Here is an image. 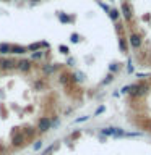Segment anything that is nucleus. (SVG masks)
Here are the masks:
<instances>
[{
	"label": "nucleus",
	"mask_w": 151,
	"mask_h": 155,
	"mask_svg": "<svg viewBox=\"0 0 151 155\" xmlns=\"http://www.w3.org/2000/svg\"><path fill=\"white\" fill-rule=\"evenodd\" d=\"M76 81L41 58L0 55V155H21L41 142L67 111L63 97Z\"/></svg>",
	"instance_id": "nucleus-1"
},
{
	"label": "nucleus",
	"mask_w": 151,
	"mask_h": 155,
	"mask_svg": "<svg viewBox=\"0 0 151 155\" xmlns=\"http://www.w3.org/2000/svg\"><path fill=\"white\" fill-rule=\"evenodd\" d=\"M122 13H124V16L127 21H132V8H130V3L124 2L122 3Z\"/></svg>",
	"instance_id": "nucleus-2"
},
{
	"label": "nucleus",
	"mask_w": 151,
	"mask_h": 155,
	"mask_svg": "<svg viewBox=\"0 0 151 155\" xmlns=\"http://www.w3.org/2000/svg\"><path fill=\"white\" fill-rule=\"evenodd\" d=\"M130 44H132V47H133V48H138L141 45V39L136 36V34H132V36H130Z\"/></svg>",
	"instance_id": "nucleus-3"
},
{
	"label": "nucleus",
	"mask_w": 151,
	"mask_h": 155,
	"mask_svg": "<svg viewBox=\"0 0 151 155\" xmlns=\"http://www.w3.org/2000/svg\"><path fill=\"white\" fill-rule=\"evenodd\" d=\"M120 50L122 52H127V42L124 37H120Z\"/></svg>",
	"instance_id": "nucleus-4"
},
{
	"label": "nucleus",
	"mask_w": 151,
	"mask_h": 155,
	"mask_svg": "<svg viewBox=\"0 0 151 155\" xmlns=\"http://www.w3.org/2000/svg\"><path fill=\"white\" fill-rule=\"evenodd\" d=\"M111 18H112V19H115V18H117V12H115V10L111 13Z\"/></svg>",
	"instance_id": "nucleus-5"
},
{
	"label": "nucleus",
	"mask_w": 151,
	"mask_h": 155,
	"mask_svg": "<svg viewBox=\"0 0 151 155\" xmlns=\"http://www.w3.org/2000/svg\"><path fill=\"white\" fill-rule=\"evenodd\" d=\"M149 129H151V126H149Z\"/></svg>",
	"instance_id": "nucleus-6"
}]
</instances>
